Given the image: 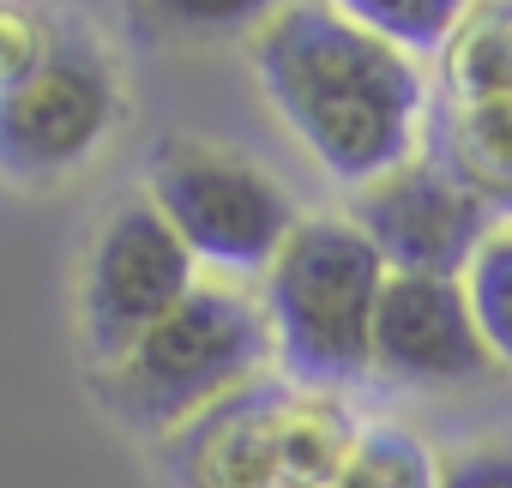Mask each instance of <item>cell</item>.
Wrapping results in <instances>:
<instances>
[{
    "label": "cell",
    "instance_id": "1",
    "mask_svg": "<svg viewBox=\"0 0 512 488\" xmlns=\"http://www.w3.org/2000/svg\"><path fill=\"white\" fill-rule=\"evenodd\" d=\"M253 67L284 127L332 181L374 187L410 163L428 97L422 73L404 49L350 25L332 0H290L253 37Z\"/></svg>",
    "mask_w": 512,
    "mask_h": 488
},
{
    "label": "cell",
    "instance_id": "2",
    "mask_svg": "<svg viewBox=\"0 0 512 488\" xmlns=\"http://www.w3.org/2000/svg\"><path fill=\"white\" fill-rule=\"evenodd\" d=\"M386 260L356 217H302L266 272L272 350L302 386H350L374 368Z\"/></svg>",
    "mask_w": 512,
    "mask_h": 488
},
{
    "label": "cell",
    "instance_id": "3",
    "mask_svg": "<svg viewBox=\"0 0 512 488\" xmlns=\"http://www.w3.org/2000/svg\"><path fill=\"white\" fill-rule=\"evenodd\" d=\"M272 356V320L229 284H199L175 314H163L109 374V398L121 416L145 428H169L217 398H229Z\"/></svg>",
    "mask_w": 512,
    "mask_h": 488
},
{
    "label": "cell",
    "instance_id": "4",
    "mask_svg": "<svg viewBox=\"0 0 512 488\" xmlns=\"http://www.w3.org/2000/svg\"><path fill=\"white\" fill-rule=\"evenodd\" d=\"M151 205L175 223L187 254L223 278H253L272 272L284 241L296 235V205L290 193L235 151L199 145V139H169L151 157Z\"/></svg>",
    "mask_w": 512,
    "mask_h": 488
},
{
    "label": "cell",
    "instance_id": "5",
    "mask_svg": "<svg viewBox=\"0 0 512 488\" xmlns=\"http://www.w3.org/2000/svg\"><path fill=\"white\" fill-rule=\"evenodd\" d=\"M199 260L175 223L151 205V193L109 205V217L91 235L85 260V338L97 362H121L163 314H175L199 290Z\"/></svg>",
    "mask_w": 512,
    "mask_h": 488
},
{
    "label": "cell",
    "instance_id": "6",
    "mask_svg": "<svg viewBox=\"0 0 512 488\" xmlns=\"http://www.w3.org/2000/svg\"><path fill=\"white\" fill-rule=\"evenodd\" d=\"M121 91L109 73V55L85 25H55L49 61L0 91V169L19 181H49L85 163L103 133L115 127Z\"/></svg>",
    "mask_w": 512,
    "mask_h": 488
},
{
    "label": "cell",
    "instance_id": "7",
    "mask_svg": "<svg viewBox=\"0 0 512 488\" xmlns=\"http://www.w3.org/2000/svg\"><path fill=\"white\" fill-rule=\"evenodd\" d=\"M488 205L458 187L434 157H410L404 169L380 175L356 199V229L380 248L386 272L398 278H452L476 266L482 241H488Z\"/></svg>",
    "mask_w": 512,
    "mask_h": 488
},
{
    "label": "cell",
    "instance_id": "8",
    "mask_svg": "<svg viewBox=\"0 0 512 488\" xmlns=\"http://www.w3.org/2000/svg\"><path fill=\"white\" fill-rule=\"evenodd\" d=\"M488 338L452 278H386L374 314V368L410 386H464L488 374Z\"/></svg>",
    "mask_w": 512,
    "mask_h": 488
},
{
    "label": "cell",
    "instance_id": "9",
    "mask_svg": "<svg viewBox=\"0 0 512 488\" xmlns=\"http://www.w3.org/2000/svg\"><path fill=\"white\" fill-rule=\"evenodd\" d=\"M428 157L488 211H512V103H446Z\"/></svg>",
    "mask_w": 512,
    "mask_h": 488
},
{
    "label": "cell",
    "instance_id": "10",
    "mask_svg": "<svg viewBox=\"0 0 512 488\" xmlns=\"http://www.w3.org/2000/svg\"><path fill=\"white\" fill-rule=\"evenodd\" d=\"M452 103H512V0H482L446 43Z\"/></svg>",
    "mask_w": 512,
    "mask_h": 488
},
{
    "label": "cell",
    "instance_id": "11",
    "mask_svg": "<svg viewBox=\"0 0 512 488\" xmlns=\"http://www.w3.org/2000/svg\"><path fill=\"white\" fill-rule=\"evenodd\" d=\"M332 7L404 55H446V43L470 19V0H332Z\"/></svg>",
    "mask_w": 512,
    "mask_h": 488
},
{
    "label": "cell",
    "instance_id": "12",
    "mask_svg": "<svg viewBox=\"0 0 512 488\" xmlns=\"http://www.w3.org/2000/svg\"><path fill=\"white\" fill-rule=\"evenodd\" d=\"M326 488H440V464L428 458V446L404 428H368L356 434L350 458L338 464V476Z\"/></svg>",
    "mask_w": 512,
    "mask_h": 488
},
{
    "label": "cell",
    "instance_id": "13",
    "mask_svg": "<svg viewBox=\"0 0 512 488\" xmlns=\"http://www.w3.org/2000/svg\"><path fill=\"white\" fill-rule=\"evenodd\" d=\"M464 296H470V314H476L488 350L500 362H512V229L482 241L476 266L464 272Z\"/></svg>",
    "mask_w": 512,
    "mask_h": 488
},
{
    "label": "cell",
    "instance_id": "14",
    "mask_svg": "<svg viewBox=\"0 0 512 488\" xmlns=\"http://www.w3.org/2000/svg\"><path fill=\"white\" fill-rule=\"evenodd\" d=\"M157 19L175 25V31H199V37H229V31H247V25H272L290 0H151Z\"/></svg>",
    "mask_w": 512,
    "mask_h": 488
},
{
    "label": "cell",
    "instance_id": "15",
    "mask_svg": "<svg viewBox=\"0 0 512 488\" xmlns=\"http://www.w3.org/2000/svg\"><path fill=\"white\" fill-rule=\"evenodd\" d=\"M55 49V19L31 13V7H13V0H0V91L25 85Z\"/></svg>",
    "mask_w": 512,
    "mask_h": 488
},
{
    "label": "cell",
    "instance_id": "16",
    "mask_svg": "<svg viewBox=\"0 0 512 488\" xmlns=\"http://www.w3.org/2000/svg\"><path fill=\"white\" fill-rule=\"evenodd\" d=\"M440 488H512V440H470L440 464Z\"/></svg>",
    "mask_w": 512,
    "mask_h": 488
}]
</instances>
